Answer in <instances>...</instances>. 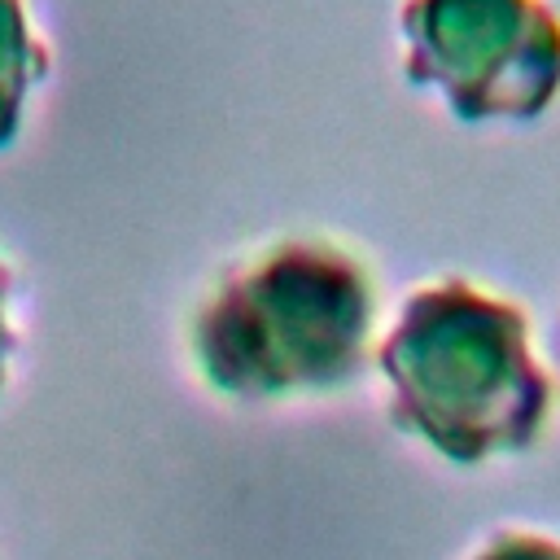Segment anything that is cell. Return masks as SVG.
I'll list each match as a JSON object with an SVG mask.
<instances>
[{
	"label": "cell",
	"instance_id": "7a4b0ae2",
	"mask_svg": "<svg viewBox=\"0 0 560 560\" xmlns=\"http://www.w3.org/2000/svg\"><path fill=\"white\" fill-rule=\"evenodd\" d=\"M411 79L464 118H534L560 92V13L547 0H411Z\"/></svg>",
	"mask_w": 560,
	"mask_h": 560
},
{
	"label": "cell",
	"instance_id": "3957f363",
	"mask_svg": "<svg viewBox=\"0 0 560 560\" xmlns=\"http://www.w3.org/2000/svg\"><path fill=\"white\" fill-rule=\"evenodd\" d=\"M464 560H560V534L512 521L490 529Z\"/></svg>",
	"mask_w": 560,
	"mask_h": 560
},
{
	"label": "cell",
	"instance_id": "6da1fadb",
	"mask_svg": "<svg viewBox=\"0 0 560 560\" xmlns=\"http://www.w3.org/2000/svg\"><path fill=\"white\" fill-rule=\"evenodd\" d=\"M394 416L442 459L486 464L529 451L551 416V376L529 315L464 276L420 289L381 354Z\"/></svg>",
	"mask_w": 560,
	"mask_h": 560
}]
</instances>
